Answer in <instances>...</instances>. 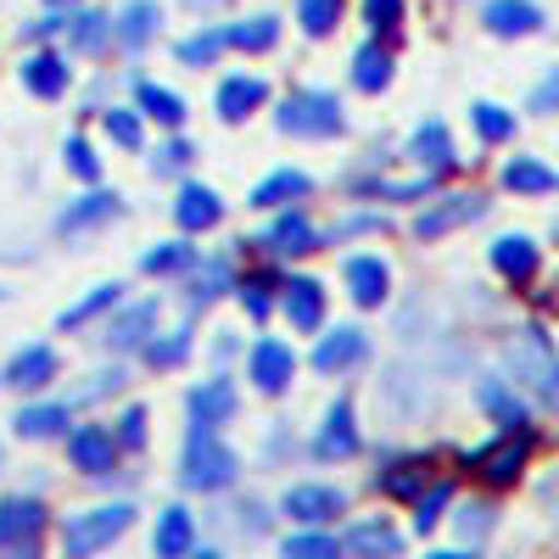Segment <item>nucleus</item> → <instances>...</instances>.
<instances>
[{"label":"nucleus","mask_w":559,"mask_h":559,"mask_svg":"<svg viewBox=\"0 0 559 559\" xmlns=\"http://www.w3.org/2000/svg\"><path fill=\"white\" fill-rule=\"evenodd\" d=\"M236 471H241V459L218 442V426H191V437H185V476L179 481L191 492H218V487L236 481Z\"/></svg>","instance_id":"1"},{"label":"nucleus","mask_w":559,"mask_h":559,"mask_svg":"<svg viewBox=\"0 0 559 559\" xmlns=\"http://www.w3.org/2000/svg\"><path fill=\"white\" fill-rule=\"evenodd\" d=\"M509 369H515V381H526L537 392V403L548 408L559 397V369H554V347H548V331L543 324H532V331H521L515 342H509Z\"/></svg>","instance_id":"2"},{"label":"nucleus","mask_w":559,"mask_h":559,"mask_svg":"<svg viewBox=\"0 0 559 559\" xmlns=\"http://www.w3.org/2000/svg\"><path fill=\"white\" fill-rule=\"evenodd\" d=\"M342 102L331 96V90H297V96H286V107H280V134H302V140H331L342 134Z\"/></svg>","instance_id":"3"},{"label":"nucleus","mask_w":559,"mask_h":559,"mask_svg":"<svg viewBox=\"0 0 559 559\" xmlns=\"http://www.w3.org/2000/svg\"><path fill=\"white\" fill-rule=\"evenodd\" d=\"M129 521H134L129 503H102V509L73 515V521L62 526V548H68V554H96V548H107L112 537H123Z\"/></svg>","instance_id":"4"},{"label":"nucleus","mask_w":559,"mask_h":559,"mask_svg":"<svg viewBox=\"0 0 559 559\" xmlns=\"http://www.w3.org/2000/svg\"><path fill=\"white\" fill-rule=\"evenodd\" d=\"M247 376L258 381V392H286L292 376H297V353L280 342V336H263V342H252V353H247Z\"/></svg>","instance_id":"5"},{"label":"nucleus","mask_w":559,"mask_h":559,"mask_svg":"<svg viewBox=\"0 0 559 559\" xmlns=\"http://www.w3.org/2000/svg\"><path fill=\"white\" fill-rule=\"evenodd\" d=\"M487 213V197H476V191H464V197H442L437 207H426L414 218V236L419 241H437V236H448V229H459V224H476Z\"/></svg>","instance_id":"6"},{"label":"nucleus","mask_w":559,"mask_h":559,"mask_svg":"<svg viewBox=\"0 0 559 559\" xmlns=\"http://www.w3.org/2000/svg\"><path fill=\"white\" fill-rule=\"evenodd\" d=\"M68 459L79 464L84 476H107L112 459H118V442H112L107 426H79V431L68 437Z\"/></svg>","instance_id":"7"},{"label":"nucleus","mask_w":559,"mask_h":559,"mask_svg":"<svg viewBox=\"0 0 559 559\" xmlns=\"http://www.w3.org/2000/svg\"><path fill=\"white\" fill-rule=\"evenodd\" d=\"M347 509V492L342 487H292L286 492V515L302 521V526H319V521H331Z\"/></svg>","instance_id":"8"},{"label":"nucleus","mask_w":559,"mask_h":559,"mask_svg":"<svg viewBox=\"0 0 559 559\" xmlns=\"http://www.w3.org/2000/svg\"><path fill=\"white\" fill-rule=\"evenodd\" d=\"M313 224L302 218V213H280L263 236H258V247L263 252H274V258H297V252H313Z\"/></svg>","instance_id":"9"},{"label":"nucleus","mask_w":559,"mask_h":559,"mask_svg":"<svg viewBox=\"0 0 559 559\" xmlns=\"http://www.w3.org/2000/svg\"><path fill=\"white\" fill-rule=\"evenodd\" d=\"M313 453H319V459H353V453H358L353 403H347V397H336V403H331V414H324V431H319Z\"/></svg>","instance_id":"10"},{"label":"nucleus","mask_w":559,"mask_h":559,"mask_svg":"<svg viewBox=\"0 0 559 559\" xmlns=\"http://www.w3.org/2000/svg\"><path fill=\"white\" fill-rule=\"evenodd\" d=\"M408 152H414V163L426 168V174H442V168H453V163H459L442 118H426V123H419V129H414V140H408Z\"/></svg>","instance_id":"11"},{"label":"nucleus","mask_w":559,"mask_h":559,"mask_svg":"<svg viewBox=\"0 0 559 559\" xmlns=\"http://www.w3.org/2000/svg\"><path fill=\"white\" fill-rule=\"evenodd\" d=\"M526 448H532V437H503V442L471 453V464H476L487 481H515V476H521V464H526Z\"/></svg>","instance_id":"12"},{"label":"nucleus","mask_w":559,"mask_h":559,"mask_svg":"<svg viewBox=\"0 0 559 559\" xmlns=\"http://www.w3.org/2000/svg\"><path fill=\"white\" fill-rule=\"evenodd\" d=\"M185 408H191V426H224V419L236 414V386H229L224 376L202 381L191 397H185Z\"/></svg>","instance_id":"13"},{"label":"nucleus","mask_w":559,"mask_h":559,"mask_svg":"<svg viewBox=\"0 0 559 559\" xmlns=\"http://www.w3.org/2000/svg\"><path fill=\"white\" fill-rule=\"evenodd\" d=\"M263 96H269V84H263L258 73H236V79H224V90H218V118H224V123H241L247 112H258V107H263Z\"/></svg>","instance_id":"14"},{"label":"nucleus","mask_w":559,"mask_h":559,"mask_svg":"<svg viewBox=\"0 0 559 559\" xmlns=\"http://www.w3.org/2000/svg\"><path fill=\"white\" fill-rule=\"evenodd\" d=\"M364 331L358 324H342V331H331V336H319V347H313V369H324V376H336V369H347V364H358L364 358Z\"/></svg>","instance_id":"15"},{"label":"nucleus","mask_w":559,"mask_h":559,"mask_svg":"<svg viewBox=\"0 0 559 559\" xmlns=\"http://www.w3.org/2000/svg\"><path fill=\"white\" fill-rule=\"evenodd\" d=\"M107 218H118V197L112 191H90V197L68 202V213L57 218V236H84V229H96Z\"/></svg>","instance_id":"16"},{"label":"nucleus","mask_w":559,"mask_h":559,"mask_svg":"<svg viewBox=\"0 0 559 559\" xmlns=\"http://www.w3.org/2000/svg\"><path fill=\"white\" fill-rule=\"evenodd\" d=\"M152 324H157V302H134L102 324V347H140Z\"/></svg>","instance_id":"17"},{"label":"nucleus","mask_w":559,"mask_h":559,"mask_svg":"<svg viewBox=\"0 0 559 559\" xmlns=\"http://www.w3.org/2000/svg\"><path fill=\"white\" fill-rule=\"evenodd\" d=\"M45 526V509L34 498H7L0 503V548H23Z\"/></svg>","instance_id":"18"},{"label":"nucleus","mask_w":559,"mask_h":559,"mask_svg":"<svg viewBox=\"0 0 559 559\" xmlns=\"http://www.w3.org/2000/svg\"><path fill=\"white\" fill-rule=\"evenodd\" d=\"M174 218H179V229H213L218 218H224V202H218V191H207V185H185L179 191V202H174Z\"/></svg>","instance_id":"19"},{"label":"nucleus","mask_w":559,"mask_h":559,"mask_svg":"<svg viewBox=\"0 0 559 559\" xmlns=\"http://www.w3.org/2000/svg\"><path fill=\"white\" fill-rule=\"evenodd\" d=\"M481 23H487L498 39H515V34H537V28H543V12L532 7V0H492Z\"/></svg>","instance_id":"20"},{"label":"nucleus","mask_w":559,"mask_h":559,"mask_svg":"<svg viewBox=\"0 0 559 559\" xmlns=\"http://www.w3.org/2000/svg\"><path fill=\"white\" fill-rule=\"evenodd\" d=\"M386 286H392V274L381 258H347V292L358 308H376L386 297Z\"/></svg>","instance_id":"21"},{"label":"nucleus","mask_w":559,"mask_h":559,"mask_svg":"<svg viewBox=\"0 0 559 559\" xmlns=\"http://www.w3.org/2000/svg\"><path fill=\"white\" fill-rule=\"evenodd\" d=\"M7 381H12V386H23V392H39L45 381H57V353L45 347V342L23 347V353L12 358V369H7Z\"/></svg>","instance_id":"22"},{"label":"nucleus","mask_w":559,"mask_h":559,"mask_svg":"<svg viewBox=\"0 0 559 559\" xmlns=\"http://www.w3.org/2000/svg\"><path fill=\"white\" fill-rule=\"evenodd\" d=\"M286 313H292V331H319V319H324V286L308 274H297L292 286H286Z\"/></svg>","instance_id":"23"},{"label":"nucleus","mask_w":559,"mask_h":559,"mask_svg":"<svg viewBox=\"0 0 559 559\" xmlns=\"http://www.w3.org/2000/svg\"><path fill=\"white\" fill-rule=\"evenodd\" d=\"M68 79H73V68L62 57H51V51H39V57L23 62V84L34 90V96H45V102H57L62 90H68Z\"/></svg>","instance_id":"24"},{"label":"nucleus","mask_w":559,"mask_h":559,"mask_svg":"<svg viewBox=\"0 0 559 559\" xmlns=\"http://www.w3.org/2000/svg\"><path fill=\"white\" fill-rule=\"evenodd\" d=\"M476 403H481L492 419H503V426H526V414H532V408H526V397H521V392H509L498 376H481Z\"/></svg>","instance_id":"25"},{"label":"nucleus","mask_w":559,"mask_h":559,"mask_svg":"<svg viewBox=\"0 0 559 559\" xmlns=\"http://www.w3.org/2000/svg\"><path fill=\"white\" fill-rule=\"evenodd\" d=\"M492 269L503 280H532L537 274V247L526 236H503V241H492Z\"/></svg>","instance_id":"26"},{"label":"nucleus","mask_w":559,"mask_h":559,"mask_svg":"<svg viewBox=\"0 0 559 559\" xmlns=\"http://www.w3.org/2000/svg\"><path fill=\"white\" fill-rule=\"evenodd\" d=\"M191 308H207L213 297H224L229 286H236V269H229V258H207V263H191Z\"/></svg>","instance_id":"27"},{"label":"nucleus","mask_w":559,"mask_h":559,"mask_svg":"<svg viewBox=\"0 0 559 559\" xmlns=\"http://www.w3.org/2000/svg\"><path fill=\"white\" fill-rule=\"evenodd\" d=\"M118 302H123V286H118V280H112V286H90L73 308L57 313V324H62V331H79V324H90L96 313H107V308H118Z\"/></svg>","instance_id":"28"},{"label":"nucleus","mask_w":559,"mask_h":559,"mask_svg":"<svg viewBox=\"0 0 559 559\" xmlns=\"http://www.w3.org/2000/svg\"><path fill=\"white\" fill-rule=\"evenodd\" d=\"M152 28H157V7H152V0H129V7L112 17V39H123L129 51H140V45L152 39Z\"/></svg>","instance_id":"29"},{"label":"nucleus","mask_w":559,"mask_h":559,"mask_svg":"<svg viewBox=\"0 0 559 559\" xmlns=\"http://www.w3.org/2000/svg\"><path fill=\"white\" fill-rule=\"evenodd\" d=\"M191 537H197V526H191V509H163V521H157V532H152V548L163 554V559H174V554H185L191 548Z\"/></svg>","instance_id":"30"},{"label":"nucleus","mask_w":559,"mask_h":559,"mask_svg":"<svg viewBox=\"0 0 559 559\" xmlns=\"http://www.w3.org/2000/svg\"><path fill=\"white\" fill-rule=\"evenodd\" d=\"M297 197H308V174H297V168H274L258 191H252V207H286V202H297Z\"/></svg>","instance_id":"31"},{"label":"nucleus","mask_w":559,"mask_h":559,"mask_svg":"<svg viewBox=\"0 0 559 559\" xmlns=\"http://www.w3.org/2000/svg\"><path fill=\"white\" fill-rule=\"evenodd\" d=\"M134 96H140V112H146V118H157V123H168V129L185 123V102L174 96V90H163V84H152V79H140Z\"/></svg>","instance_id":"32"},{"label":"nucleus","mask_w":559,"mask_h":559,"mask_svg":"<svg viewBox=\"0 0 559 559\" xmlns=\"http://www.w3.org/2000/svg\"><path fill=\"white\" fill-rule=\"evenodd\" d=\"M353 84H358V90H369V96L392 84V57L381 51V45H364V51L353 57Z\"/></svg>","instance_id":"33"},{"label":"nucleus","mask_w":559,"mask_h":559,"mask_svg":"<svg viewBox=\"0 0 559 559\" xmlns=\"http://www.w3.org/2000/svg\"><path fill=\"white\" fill-rule=\"evenodd\" d=\"M62 34H68V51H102V45L112 39V17H102V12H79Z\"/></svg>","instance_id":"34"},{"label":"nucleus","mask_w":559,"mask_h":559,"mask_svg":"<svg viewBox=\"0 0 559 559\" xmlns=\"http://www.w3.org/2000/svg\"><path fill=\"white\" fill-rule=\"evenodd\" d=\"M503 185L509 191H526V197H548L554 191V168H543L537 157H515L503 168Z\"/></svg>","instance_id":"35"},{"label":"nucleus","mask_w":559,"mask_h":559,"mask_svg":"<svg viewBox=\"0 0 559 559\" xmlns=\"http://www.w3.org/2000/svg\"><path fill=\"white\" fill-rule=\"evenodd\" d=\"M224 39L241 45V51H269V45L280 39V17H274V12H258V17H247V23H236V28H224Z\"/></svg>","instance_id":"36"},{"label":"nucleus","mask_w":559,"mask_h":559,"mask_svg":"<svg viewBox=\"0 0 559 559\" xmlns=\"http://www.w3.org/2000/svg\"><path fill=\"white\" fill-rule=\"evenodd\" d=\"M12 426H17V437H57L68 426V403H34L12 419Z\"/></svg>","instance_id":"37"},{"label":"nucleus","mask_w":559,"mask_h":559,"mask_svg":"<svg viewBox=\"0 0 559 559\" xmlns=\"http://www.w3.org/2000/svg\"><path fill=\"white\" fill-rule=\"evenodd\" d=\"M347 548H358V554H397L403 537H397L386 521H358V526L347 532Z\"/></svg>","instance_id":"38"},{"label":"nucleus","mask_w":559,"mask_h":559,"mask_svg":"<svg viewBox=\"0 0 559 559\" xmlns=\"http://www.w3.org/2000/svg\"><path fill=\"white\" fill-rule=\"evenodd\" d=\"M224 28H202V34H191V39H179V62L185 68H207V62H218V51H224Z\"/></svg>","instance_id":"39"},{"label":"nucleus","mask_w":559,"mask_h":559,"mask_svg":"<svg viewBox=\"0 0 559 559\" xmlns=\"http://www.w3.org/2000/svg\"><path fill=\"white\" fill-rule=\"evenodd\" d=\"M197 263V247H185V241H163V247H152L146 258H140V269L146 274H179V269H191Z\"/></svg>","instance_id":"40"},{"label":"nucleus","mask_w":559,"mask_h":559,"mask_svg":"<svg viewBox=\"0 0 559 559\" xmlns=\"http://www.w3.org/2000/svg\"><path fill=\"white\" fill-rule=\"evenodd\" d=\"M297 17H302V28L313 39H324L336 28V17H342V0H297Z\"/></svg>","instance_id":"41"},{"label":"nucleus","mask_w":559,"mask_h":559,"mask_svg":"<svg viewBox=\"0 0 559 559\" xmlns=\"http://www.w3.org/2000/svg\"><path fill=\"white\" fill-rule=\"evenodd\" d=\"M471 123L481 129V140H509V134H515V112H503L492 102H476L471 107Z\"/></svg>","instance_id":"42"},{"label":"nucleus","mask_w":559,"mask_h":559,"mask_svg":"<svg viewBox=\"0 0 559 559\" xmlns=\"http://www.w3.org/2000/svg\"><path fill=\"white\" fill-rule=\"evenodd\" d=\"M448 503H453V487H448V481H437V487H431L426 498L414 503V532L426 537V532H431V526L442 521V509H448Z\"/></svg>","instance_id":"43"},{"label":"nucleus","mask_w":559,"mask_h":559,"mask_svg":"<svg viewBox=\"0 0 559 559\" xmlns=\"http://www.w3.org/2000/svg\"><path fill=\"white\" fill-rule=\"evenodd\" d=\"M185 353H191V331H174L163 342H146V364L152 369H174V364H185Z\"/></svg>","instance_id":"44"},{"label":"nucleus","mask_w":559,"mask_h":559,"mask_svg":"<svg viewBox=\"0 0 559 559\" xmlns=\"http://www.w3.org/2000/svg\"><path fill=\"white\" fill-rule=\"evenodd\" d=\"M492 532V503H464L459 509V537L464 543H481Z\"/></svg>","instance_id":"45"},{"label":"nucleus","mask_w":559,"mask_h":559,"mask_svg":"<svg viewBox=\"0 0 559 559\" xmlns=\"http://www.w3.org/2000/svg\"><path fill=\"white\" fill-rule=\"evenodd\" d=\"M102 123H107V134L118 140V146H129V152L140 146V118H134L129 107H112V112H107Z\"/></svg>","instance_id":"46"},{"label":"nucleus","mask_w":559,"mask_h":559,"mask_svg":"<svg viewBox=\"0 0 559 559\" xmlns=\"http://www.w3.org/2000/svg\"><path fill=\"white\" fill-rule=\"evenodd\" d=\"M419 481H426V471H419V464H397V471H392V476H381L376 487H381V492H392V498H408Z\"/></svg>","instance_id":"47"},{"label":"nucleus","mask_w":559,"mask_h":559,"mask_svg":"<svg viewBox=\"0 0 559 559\" xmlns=\"http://www.w3.org/2000/svg\"><path fill=\"white\" fill-rule=\"evenodd\" d=\"M68 168H73L79 179H96V174H102V157L90 152V140H79V134L68 140Z\"/></svg>","instance_id":"48"},{"label":"nucleus","mask_w":559,"mask_h":559,"mask_svg":"<svg viewBox=\"0 0 559 559\" xmlns=\"http://www.w3.org/2000/svg\"><path fill=\"white\" fill-rule=\"evenodd\" d=\"M286 554L292 559H331L336 554V537H286Z\"/></svg>","instance_id":"49"},{"label":"nucleus","mask_w":559,"mask_h":559,"mask_svg":"<svg viewBox=\"0 0 559 559\" xmlns=\"http://www.w3.org/2000/svg\"><path fill=\"white\" fill-rule=\"evenodd\" d=\"M185 163H191V146H185V140H168V146H157V157H152L157 174H179Z\"/></svg>","instance_id":"50"},{"label":"nucleus","mask_w":559,"mask_h":559,"mask_svg":"<svg viewBox=\"0 0 559 559\" xmlns=\"http://www.w3.org/2000/svg\"><path fill=\"white\" fill-rule=\"evenodd\" d=\"M269 292H274V280H247V286H241V302H247V313L252 319H263L274 302H269Z\"/></svg>","instance_id":"51"},{"label":"nucleus","mask_w":559,"mask_h":559,"mask_svg":"<svg viewBox=\"0 0 559 559\" xmlns=\"http://www.w3.org/2000/svg\"><path fill=\"white\" fill-rule=\"evenodd\" d=\"M123 386V369L112 364V369H102V376H90V386H79V403H90V397H107V392H118Z\"/></svg>","instance_id":"52"},{"label":"nucleus","mask_w":559,"mask_h":559,"mask_svg":"<svg viewBox=\"0 0 559 559\" xmlns=\"http://www.w3.org/2000/svg\"><path fill=\"white\" fill-rule=\"evenodd\" d=\"M118 442H123V448H140V442H146V408H129V414L118 419Z\"/></svg>","instance_id":"53"},{"label":"nucleus","mask_w":559,"mask_h":559,"mask_svg":"<svg viewBox=\"0 0 559 559\" xmlns=\"http://www.w3.org/2000/svg\"><path fill=\"white\" fill-rule=\"evenodd\" d=\"M364 17L376 23V28H397V17H403V0H364Z\"/></svg>","instance_id":"54"},{"label":"nucleus","mask_w":559,"mask_h":559,"mask_svg":"<svg viewBox=\"0 0 559 559\" xmlns=\"http://www.w3.org/2000/svg\"><path fill=\"white\" fill-rule=\"evenodd\" d=\"M62 28H68V12H51V17L28 23V39H51V34H62Z\"/></svg>","instance_id":"55"},{"label":"nucleus","mask_w":559,"mask_h":559,"mask_svg":"<svg viewBox=\"0 0 559 559\" xmlns=\"http://www.w3.org/2000/svg\"><path fill=\"white\" fill-rule=\"evenodd\" d=\"M554 90H559V84H554V79H548V84H543V90H537V96H532V112H548V107H554Z\"/></svg>","instance_id":"56"},{"label":"nucleus","mask_w":559,"mask_h":559,"mask_svg":"<svg viewBox=\"0 0 559 559\" xmlns=\"http://www.w3.org/2000/svg\"><path fill=\"white\" fill-rule=\"evenodd\" d=\"M51 7H73V0H51Z\"/></svg>","instance_id":"57"}]
</instances>
